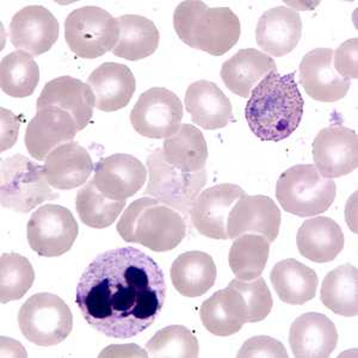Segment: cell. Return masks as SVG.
<instances>
[{
  "mask_svg": "<svg viewBox=\"0 0 358 358\" xmlns=\"http://www.w3.org/2000/svg\"><path fill=\"white\" fill-rule=\"evenodd\" d=\"M216 273L215 263L208 253L201 251L182 253L172 263V285L183 296H202L212 289Z\"/></svg>",
  "mask_w": 358,
  "mask_h": 358,
  "instance_id": "cell-28",
  "label": "cell"
},
{
  "mask_svg": "<svg viewBox=\"0 0 358 358\" xmlns=\"http://www.w3.org/2000/svg\"><path fill=\"white\" fill-rule=\"evenodd\" d=\"M358 271L354 265L345 264L326 275L322 285V303L334 313L344 317L358 314Z\"/></svg>",
  "mask_w": 358,
  "mask_h": 358,
  "instance_id": "cell-32",
  "label": "cell"
},
{
  "mask_svg": "<svg viewBox=\"0 0 358 358\" xmlns=\"http://www.w3.org/2000/svg\"><path fill=\"white\" fill-rule=\"evenodd\" d=\"M76 207L83 224L102 229L114 224L126 207V201L108 199L98 190L92 179L78 192Z\"/></svg>",
  "mask_w": 358,
  "mask_h": 358,
  "instance_id": "cell-35",
  "label": "cell"
},
{
  "mask_svg": "<svg viewBox=\"0 0 358 358\" xmlns=\"http://www.w3.org/2000/svg\"><path fill=\"white\" fill-rule=\"evenodd\" d=\"M357 49V38H351L334 52V67L341 77L349 80L358 77Z\"/></svg>",
  "mask_w": 358,
  "mask_h": 358,
  "instance_id": "cell-40",
  "label": "cell"
},
{
  "mask_svg": "<svg viewBox=\"0 0 358 358\" xmlns=\"http://www.w3.org/2000/svg\"><path fill=\"white\" fill-rule=\"evenodd\" d=\"M337 343V329L324 314H302L290 326L289 344L295 357H329Z\"/></svg>",
  "mask_w": 358,
  "mask_h": 358,
  "instance_id": "cell-21",
  "label": "cell"
},
{
  "mask_svg": "<svg viewBox=\"0 0 358 358\" xmlns=\"http://www.w3.org/2000/svg\"><path fill=\"white\" fill-rule=\"evenodd\" d=\"M59 38V22L48 8L31 5L20 10L10 23V41L17 49L38 57Z\"/></svg>",
  "mask_w": 358,
  "mask_h": 358,
  "instance_id": "cell-16",
  "label": "cell"
},
{
  "mask_svg": "<svg viewBox=\"0 0 358 358\" xmlns=\"http://www.w3.org/2000/svg\"><path fill=\"white\" fill-rule=\"evenodd\" d=\"M185 106L192 122L207 131H215L233 121L231 101L219 86L208 80H199L189 86Z\"/></svg>",
  "mask_w": 358,
  "mask_h": 358,
  "instance_id": "cell-23",
  "label": "cell"
},
{
  "mask_svg": "<svg viewBox=\"0 0 358 358\" xmlns=\"http://www.w3.org/2000/svg\"><path fill=\"white\" fill-rule=\"evenodd\" d=\"M116 20L120 36L113 49L114 55L129 62H138L150 57L158 49L160 34L151 20L138 15H124Z\"/></svg>",
  "mask_w": 358,
  "mask_h": 358,
  "instance_id": "cell-30",
  "label": "cell"
},
{
  "mask_svg": "<svg viewBox=\"0 0 358 358\" xmlns=\"http://www.w3.org/2000/svg\"><path fill=\"white\" fill-rule=\"evenodd\" d=\"M314 166L325 178H339L356 170L358 138L356 131L332 126L317 133L313 141Z\"/></svg>",
  "mask_w": 358,
  "mask_h": 358,
  "instance_id": "cell-12",
  "label": "cell"
},
{
  "mask_svg": "<svg viewBox=\"0 0 358 358\" xmlns=\"http://www.w3.org/2000/svg\"><path fill=\"white\" fill-rule=\"evenodd\" d=\"M165 296L160 266L138 248H120L90 263L78 283L76 303L94 330L127 339L155 322Z\"/></svg>",
  "mask_w": 358,
  "mask_h": 358,
  "instance_id": "cell-1",
  "label": "cell"
},
{
  "mask_svg": "<svg viewBox=\"0 0 358 358\" xmlns=\"http://www.w3.org/2000/svg\"><path fill=\"white\" fill-rule=\"evenodd\" d=\"M300 84L310 97L324 103L341 101L350 89V80L336 72L330 48L313 49L306 54L300 64Z\"/></svg>",
  "mask_w": 358,
  "mask_h": 358,
  "instance_id": "cell-17",
  "label": "cell"
},
{
  "mask_svg": "<svg viewBox=\"0 0 358 358\" xmlns=\"http://www.w3.org/2000/svg\"><path fill=\"white\" fill-rule=\"evenodd\" d=\"M296 245L307 259L315 263H329L342 252L344 234L336 221L319 216L302 224L297 232Z\"/></svg>",
  "mask_w": 358,
  "mask_h": 358,
  "instance_id": "cell-27",
  "label": "cell"
},
{
  "mask_svg": "<svg viewBox=\"0 0 358 358\" xmlns=\"http://www.w3.org/2000/svg\"><path fill=\"white\" fill-rule=\"evenodd\" d=\"M183 106L177 94L165 87L147 90L131 113L135 131L150 138H169L178 131Z\"/></svg>",
  "mask_w": 358,
  "mask_h": 358,
  "instance_id": "cell-11",
  "label": "cell"
},
{
  "mask_svg": "<svg viewBox=\"0 0 358 358\" xmlns=\"http://www.w3.org/2000/svg\"><path fill=\"white\" fill-rule=\"evenodd\" d=\"M0 195L3 208L23 214L59 197L50 189L45 167L22 155L1 159Z\"/></svg>",
  "mask_w": 358,
  "mask_h": 358,
  "instance_id": "cell-6",
  "label": "cell"
},
{
  "mask_svg": "<svg viewBox=\"0 0 358 358\" xmlns=\"http://www.w3.org/2000/svg\"><path fill=\"white\" fill-rule=\"evenodd\" d=\"M94 106L96 99L91 87L69 76L55 78L47 83L37 99V110L55 106L72 115L79 131L89 124Z\"/></svg>",
  "mask_w": 358,
  "mask_h": 358,
  "instance_id": "cell-20",
  "label": "cell"
},
{
  "mask_svg": "<svg viewBox=\"0 0 358 358\" xmlns=\"http://www.w3.org/2000/svg\"><path fill=\"white\" fill-rule=\"evenodd\" d=\"M303 116L294 73L273 71L252 90L245 108L248 127L262 141H282L296 131Z\"/></svg>",
  "mask_w": 358,
  "mask_h": 358,
  "instance_id": "cell-2",
  "label": "cell"
},
{
  "mask_svg": "<svg viewBox=\"0 0 358 358\" xmlns=\"http://www.w3.org/2000/svg\"><path fill=\"white\" fill-rule=\"evenodd\" d=\"M246 196L236 184L224 183L206 189L197 196L190 210L194 227L202 236L227 241V219L236 201Z\"/></svg>",
  "mask_w": 358,
  "mask_h": 358,
  "instance_id": "cell-13",
  "label": "cell"
},
{
  "mask_svg": "<svg viewBox=\"0 0 358 358\" xmlns=\"http://www.w3.org/2000/svg\"><path fill=\"white\" fill-rule=\"evenodd\" d=\"M270 243L264 236L244 234L238 236L229 251V266L238 280L252 281L261 277L268 263Z\"/></svg>",
  "mask_w": 358,
  "mask_h": 358,
  "instance_id": "cell-34",
  "label": "cell"
},
{
  "mask_svg": "<svg viewBox=\"0 0 358 358\" xmlns=\"http://www.w3.org/2000/svg\"><path fill=\"white\" fill-rule=\"evenodd\" d=\"M229 285L234 287L244 297L248 306V322H259L268 317L273 310V295L262 277H257L252 281L233 280Z\"/></svg>",
  "mask_w": 358,
  "mask_h": 358,
  "instance_id": "cell-38",
  "label": "cell"
},
{
  "mask_svg": "<svg viewBox=\"0 0 358 358\" xmlns=\"http://www.w3.org/2000/svg\"><path fill=\"white\" fill-rule=\"evenodd\" d=\"M79 131L77 122L67 111L48 106L37 110L25 131L29 155L43 160L57 147L72 141Z\"/></svg>",
  "mask_w": 358,
  "mask_h": 358,
  "instance_id": "cell-15",
  "label": "cell"
},
{
  "mask_svg": "<svg viewBox=\"0 0 358 358\" xmlns=\"http://www.w3.org/2000/svg\"><path fill=\"white\" fill-rule=\"evenodd\" d=\"M18 325L29 342L38 346L57 345L73 330V315L62 297L35 294L22 306Z\"/></svg>",
  "mask_w": 358,
  "mask_h": 358,
  "instance_id": "cell-7",
  "label": "cell"
},
{
  "mask_svg": "<svg viewBox=\"0 0 358 358\" xmlns=\"http://www.w3.org/2000/svg\"><path fill=\"white\" fill-rule=\"evenodd\" d=\"M301 36V17L287 6L270 8L262 15L257 24V43L265 53L275 57L293 52Z\"/></svg>",
  "mask_w": 358,
  "mask_h": 358,
  "instance_id": "cell-19",
  "label": "cell"
},
{
  "mask_svg": "<svg viewBox=\"0 0 358 358\" xmlns=\"http://www.w3.org/2000/svg\"><path fill=\"white\" fill-rule=\"evenodd\" d=\"M334 179L325 178L310 164L295 165L277 180L276 197L285 212L300 217L325 213L336 199Z\"/></svg>",
  "mask_w": 358,
  "mask_h": 358,
  "instance_id": "cell-5",
  "label": "cell"
},
{
  "mask_svg": "<svg viewBox=\"0 0 358 358\" xmlns=\"http://www.w3.org/2000/svg\"><path fill=\"white\" fill-rule=\"evenodd\" d=\"M150 179L145 194L180 213L190 214L192 204L207 183V172H182L166 163L163 150H155L147 158Z\"/></svg>",
  "mask_w": 358,
  "mask_h": 358,
  "instance_id": "cell-8",
  "label": "cell"
},
{
  "mask_svg": "<svg viewBox=\"0 0 358 358\" xmlns=\"http://www.w3.org/2000/svg\"><path fill=\"white\" fill-rule=\"evenodd\" d=\"M273 71H277V66L270 55L255 48L241 49L224 62L221 79L233 94L248 98L262 79Z\"/></svg>",
  "mask_w": 358,
  "mask_h": 358,
  "instance_id": "cell-26",
  "label": "cell"
},
{
  "mask_svg": "<svg viewBox=\"0 0 358 358\" xmlns=\"http://www.w3.org/2000/svg\"><path fill=\"white\" fill-rule=\"evenodd\" d=\"M270 280L281 301L294 306L303 305L314 299L319 282L313 268L294 258L278 262L271 270Z\"/></svg>",
  "mask_w": 358,
  "mask_h": 358,
  "instance_id": "cell-29",
  "label": "cell"
},
{
  "mask_svg": "<svg viewBox=\"0 0 358 358\" xmlns=\"http://www.w3.org/2000/svg\"><path fill=\"white\" fill-rule=\"evenodd\" d=\"M163 155L166 163L179 171H201L208 159L206 138L195 126L180 124L178 131L164 141Z\"/></svg>",
  "mask_w": 358,
  "mask_h": 358,
  "instance_id": "cell-31",
  "label": "cell"
},
{
  "mask_svg": "<svg viewBox=\"0 0 358 358\" xmlns=\"http://www.w3.org/2000/svg\"><path fill=\"white\" fill-rule=\"evenodd\" d=\"M281 226V210L268 196H244L228 214V239L244 234H261L271 244L276 241Z\"/></svg>",
  "mask_w": 358,
  "mask_h": 358,
  "instance_id": "cell-14",
  "label": "cell"
},
{
  "mask_svg": "<svg viewBox=\"0 0 358 358\" xmlns=\"http://www.w3.org/2000/svg\"><path fill=\"white\" fill-rule=\"evenodd\" d=\"M87 85L96 99V108L111 113L126 108L136 89L135 77L126 65L106 62L90 74Z\"/></svg>",
  "mask_w": 358,
  "mask_h": 358,
  "instance_id": "cell-22",
  "label": "cell"
},
{
  "mask_svg": "<svg viewBox=\"0 0 358 358\" xmlns=\"http://www.w3.org/2000/svg\"><path fill=\"white\" fill-rule=\"evenodd\" d=\"M173 27L192 48L221 57L239 41L241 21L229 8H208L203 1H183L176 8Z\"/></svg>",
  "mask_w": 358,
  "mask_h": 358,
  "instance_id": "cell-3",
  "label": "cell"
},
{
  "mask_svg": "<svg viewBox=\"0 0 358 358\" xmlns=\"http://www.w3.org/2000/svg\"><path fill=\"white\" fill-rule=\"evenodd\" d=\"M146 178V167L131 155H110L94 166V185L110 200L127 201L143 187Z\"/></svg>",
  "mask_w": 358,
  "mask_h": 358,
  "instance_id": "cell-18",
  "label": "cell"
},
{
  "mask_svg": "<svg viewBox=\"0 0 358 358\" xmlns=\"http://www.w3.org/2000/svg\"><path fill=\"white\" fill-rule=\"evenodd\" d=\"M200 314L208 332L220 337L238 334L248 322L244 297L232 285L213 294L201 306Z\"/></svg>",
  "mask_w": 358,
  "mask_h": 358,
  "instance_id": "cell-25",
  "label": "cell"
},
{
  "mask_svg": "<svg viewBox=\"0 0 358 358\" xmlns=\"http://www.w3.org/2000/svg\"><path fill=\"white\" fill-rule=\"evenodd\" d=\"M118 36L117 20L104 8H77L66 18V42L69 49L83 59H97L110 52L117 43Z\"/></svg>",
  "mask_w": 358,
  "mask_h": 358,
  "instance_id": "cell-9",
  "label": "cell"
},
{
  "mask_svg": "<svg viewBox=\"0 0 358 358\" xmlns=\"http://www.w3.org/2000/svg\"><path fill=\"white\" fill-rule=\"evenodd\" d=\"M79 227L73 214L57 204H45L34 213L27 236L31 250L41 257H59L69 252L77 239Z\"/></svg>",
  "mask_w": 358,
  "mask_h": 358,
  "instance_id": "cell-10",
  "label": "cell"
},
{
  "mask_svg": "<svg viewBox=\"0 0 358 358\" xmlns=\"http://www.w3.org/2000/svg\"><path fill=\"white\" fill-rule=\"evenodd\" d=\"M152 357L195 358L200 355L197 338L185 326H167L147 342Z\"/></svg>",
  "mask_w": 358,
  "mask_h": 358,
  "instance_id": "cell-37",
  "label": "cell"
},
{
  "mask_svg": "<svg viewBox=\"0 0 358 358\" xmlns=\"http://www.w3.org/2000/svg\"><path fill=\"white\" fill-rule=\"evenodd\" d=\"M238 357H288L285 345L268 336L250 338L241 346Z\"/></svg>",
  "mask_w": 358,
  "mask_h": 358,
  "instance_id": "cell-39",
  "label": "cell"
},
{
  "mask_svg": "<svg viewBox=\"0 0 358 358\" xmlns=\"http://www.w3.org/2000/svg\"><path fill=\"white\" fill-rule=\"evenodd\" d=\"M45 167L49 185L57 190L82 187L94 169L89 152L78 143H67L50 152Z\"/></svg>",
  "mask_w": 358,
  "mask_h": 358,
  "instance_id": "cell-24",
  "label": "cell"
},
{
  "mask_svg": "<svg viewBox=\"0 0 358 358\" xmlns=\"http://www.w3.org/2000/svg\"><path fill=\"white\" fill-rule=\"evenodd\" d=\"M40 82V69L33 55L17 50L3 57L0 65V85L11 97L24 98L34 94Z\"/></svg>",
  "mask_w": 358,
  "mask_h": 358,
  "instance_id": "cell-33",
  "label": "cell"
},
{
  "mask_svg": "<svg viewBox=\"0 0 358 358\" xmlns=\"http://www.w3.org/2000/svg\"><path fill=\"white\" fill-rule=\"evenodd\" d=\"M35 281L33 265L18 253H3L0 258V300L5 305L24 296Z\"/></svg>",
  "mask_w": 358,
  "mask_h": 358,
  "instance_id": "cell-36",
  "label": "cell"
},
{
  "mask_svg": "<svg viewBox=\"0 0 358 358\" xmlns=\"http://www.w3.org/2000/svg\"><path fill=\"white\" fill-rule=\"evenodd\" d=\"M117 232L127 243L143 245L155 252L177 248L187 234L184 216L151 197L134 201L123 213Z\"/></svg>",
  "mask_w": 358,
  "mask_h": 358,
  "instance_id": "cell-4",
  "label": "cell"
}]
</instances>
